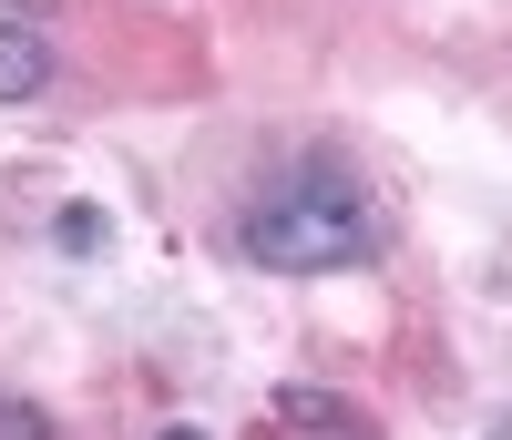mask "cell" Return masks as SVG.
<instances>
[{
    "mask_svg": "<svg viewBox=\"0 0 512 440\" xmlns=\"http://www.w3.org/2000/svg\"><path fill=\"white\" fill-rule=\"evenodd\" d=\"M0 440H52V410L41 400H0Z\"/></svg>",
    "mask_w": 512,
    "mask_h": 440,
    "instance_id": "5",
    "label": "cell"
},
{
    "mask_svg": "<svg viewBox=\"0 0 512 440\" xmlns=\"http://www.w3.org/2000/svg\"><path fill=\"white\" fill-rule=\"evenodd\" d=\"M277 430H318V440H379L349 400H328V389H277Z\"/></svg>",
    "mask_w": 512,
    "mask_h": 440,
    "instance_id": "3",
    "label": "cell"
},
{
    "mask_svg": "<svg viewBox=\"0 0 512 440\" xmlns=\"http://www.w3.org/2000/svg\"><path fill=\"white\" fill-rule=\"evenodd\" d=\"M492 440H512V410H502V420H492Z\"/></svg>",
    "mask_w": 512,
    "mask_h": 440,
    "instance_id": "7",
    "label": "cell"
},
{
    "mask_svg": "<svg viewBox=\"0 0 512 440\" xmlns=\"http://www.w3.org/2000/svg\"><path fill=\"white\" fill-rule=\"evenodd\" d=\"M236 246L267 277H338V267H359L379 246V215H369V185L338 154H297L287 174H267V185L246 195Z\"/></svg>",
    "mask_w": 512,
    "mask_h": 440,
    "instance_id": "1",
    "label": "cell"
},
{
    "mask_svg": "<svg viewBox=\"0 0 512 440\" xmlns=\"http://www.w3.org/2000/svg\"><path fill=\"white\" fill-rule=\"evenodd\" d=\"M154 440H205V430H195V420H175V430H154Z\"/></svg>",
    "mask_w": 512,
    "mask_h": 440,
    "instance_id": "6",
    "label": "cell"
},
{
    "mask_svg": "<svg viewBox=\"0 0 512 440\" xmlns=\"http://www.w3.org/2000/svg\"><path fill=\"white\" fill-rule=\"evenodd\" d=\"M41 82H52V41H41V21H0V103H31Z\"/></svg>",
    "mask_w": 512,
    "mask_h": 440,
    "instance_id": "2",
    "label": "cell"
},
{
    "mask_svg": "<svg viewBox=\"0 0 512 440\" xmlns=\"http://www.w3.org/2000/svg\"><path fill=\"white\" fill-rule=\"evenodd\" d=\"M52 246H62V256H93V246H103V215H93V205H62Z\"/></svg>",
    "mask_w": 512,
    "mask_h": 440,
    "instance_id": "4",
    "label": "cell"
}]
</instances>
